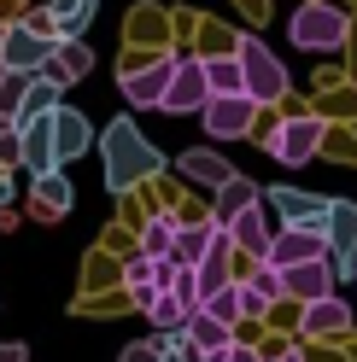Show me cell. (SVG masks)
I'll list each match as a JSON object with an SVG mask.
<instances>
[{"instance_id":"6da1fadb","label":"cell","mask_w":357,"mask_h":362,"mask_svg":"<svg viewBox=\"0 0 357 362\" xmlns=\"http://www.w3.org/2000/svg\"><path fill=\"white\" fill-rule=\"evenodd\" d=\"M100 146H106V187L111 193H129L135 181H147V175H159V146L152 141H141V129L129 123V117H118L106 134H100Z\"/></svg>"},{"instance_id":"7a4b0ae2","label":"cell","mask_w":357,"mask_h":362,"mask_svg":"<svg viewBox=\"0 0 357 362\" xmlns=\"http://www.w3.org/2000/svg\"><path fill=\"white\" fill-rule=\"evenodd\" d=\"M287 35H293V47H305V53H340L351 41L346 0H305V6L287 18Z\"/></svg>"},{"instance_id":"3957f363","label":"cell","mask_w":357,"mask_h":362,"mask_svg":"<svg viewBox=\"0 0 357 362\" xmlns=\"http://www.w3.org/2000/svg\"><path fill=\"white\" fill-rule=\"evenodd\" d=\"M170 76H176V53H164V47H152V53H123V64H118V82H123V100L135 105V111H152L164 100V88H170Z\"/></svg>"},{"instance_id":"277c9868","label":"cell","mask_w":357,"mask_h":362,"mask_svg":"<svg viewBox=\"0 0 357 362\" xmlns=\"http://www.w3.org/2000/svg\"><path fill=\"white\" fill-rule=\"evenodd\" d=\"M234 59H240V94H246L252 105H281L287 100V71H281V59L264 47L258 35H240Z\"/></svg>"},{"instance_id":"5b68a950","label":"cell","mask_w":357,"mask_h":362,"mask_svg":"<svg viewBox=\"0 0 357 362\" xmlns=\"http://www.w3.org/2000/svg\"><path fill=\"white\" fill-rule=\"evenodd\" d=\"M322 141H328V123L317 117V111H287V117L270 129V158H276V164H310V158H317L322 152Z\"/></svg>"},{"instance_id":"8992f818","label":"cell","mask_w":357,"mask_h":362,"mask_svg":"<svg viewBox=\"0 0 357 362\" xmlns=\"http://www.w3.org/2000/svg\"><path fill=\"white\" fill-rule=\"evenodd\" d=\"M205 100H211V82H205V59H176V76H170V88H164V100H159V111H170V117H193V111H205Z\"/></svg>"},{"instance_id":"52a82bcc","label":"cell","mask_w":357,"mask_h":362,"mask_svg":"<svg viewBox=\"0 0 357 362\" xmlns=\"http://www.w3.org/2000/svg\"><path fill=\"white\" fill-rule=\"evenodd\" d=\"M199 117H205L211 141H240V134H252V117H258V105H252L246 94H211Z\"/></svg>"},{"instance_id":"ba28073f","label":"cell","mask_w":357,"mask_h":362,"mask_svg":"<svg viewBox=\"0 0 357 362\" xmlns=\"http://www.w3.org/2000/svg\"><path fill=\"white\" fill-rule=\"evenodd\" d=\"M47 59H53V41L35 35L24 18H18V24L6 30V41H0V71H24V76H35Z\"/></svg>"},{"instance_id":"9c48e42d","label":"cell","mask_w":357,"mask_h":362,"mask_svg":"<svg viewBox=\"0 0 357 362\" xmlns=\"http://www.w3.org/2000/svg\"><path fill=\"white\" fill-rule=\"evenodd\" d=\"M310 257H328L322 228H281V234H270V245H264V257H258V263H270V269H293V263H310Z\"/></svg>"},{"instance_id":"30bf717a","label":"cell","mask_w":357,"mask_h":362,"mask_svg":"<svg viewBox=\"0 0 357 362\" xmlns=\"http://www.w3.org/2000/svg\"><path fill=\"white\" fill-rule=\"evenodd\" d=\"M182 345L193 351V362H217L222 351L234 345V327H229V322H217L211 310H188V322H182Z\"/></svg>"},{"instance_id":"8fae6325","label":"cell","mask_w":357,"mask_h":362,"mask_svg":"<svg viewBox=\"0 0 357 362\" xmlns=\"http://www.w3.org/2000/svg\"><path fill=\"white\" fill-rule=\"evenodd\" d=\"M47 117H53V111H47ZM47 117H24V123H18V164H24L30 175L59 170V158H53V123Z\"/></svg>"},{"instance_id":"7c38bea8","label":"cell","mask_w":357,"mask_h":362,"mask_svg":"<svg viewBox=\"0 0 357 362\" xmlns=\"http://www.w3.org/2000/svg\"><path fill=\"white\" fill-rule=\"evenodd\" d=\"M264 199L281 211L287 228H322V216H328V199L322 193H305V187H270Z\"/></svg>"},{"instance_id":"4fadbf2b","label":"cell","mask_w":357,"mask_h":362,"mask_svg":"<svg viewBox=\"0 0 357 362\" xmlns=\"http://www.w3.org/2000/svg\"><path fill=\"white\" fill-rule=\"evenodd\" d=\"M53 158L59 164H71V158H82L88 146H94V123L82 117V111H71V105H53Z\"/></svg>"},{"instance_id":"5bb4252c","label":"cell","mask_w":357,"mask_h":362,"mask_svg":"<svg viewBox=\"0 0 357 362\" xmlns=\"http://www.w3.org/2000/svg\"><path fill=\"white\" fill-rule=\"evenodd\" d=\"M299 333L305 339H328V333H351V304L340 292H328L317 304H299Z\"/></svg>"},{"instance_id":"9a60e30c","label":"cell","mask_w":357,"mask_h":362,"mask_svg":"<svg viewBox=\"0 0 357 362\" xmlns=\"http://www.w3.org/2000/svg\"><path fill=\"white\" fill-rule=\"evenodd\" d=\"M281 292H287V298H299V304L328 298V292H334V269H328V257H310V263L281 269Z\"/></svg>"},{"instance_id":"2e32d148","label":"cell","mask_w":357,"mask_h":362,"mask_svg":"<svg viewBox=\"0 0 357 362\" xmlns=\"http://www.w3.org/2000/svg\"><path fill=\"white\" fill-rule=\"evenodd\" d=\"M88 71H94V53H88V41H82V35H71V41H53V59L41 64L35 76H53L59 88H71V82H82Z\"/></svg>"},{"instance_id":"e0dca14e","label":"cell","mask_w":357,"mask_h":362,"mask_svg":"<svg viewBox=\"0 0 357 362\" xmlns=\"http://www.w3.org/2000/svg\"><path fill=\"white\" fill-rule=\"evenodd\" d=\"M71 181H64V170H41L35 175V187H30V211L41 216V222H59L64 211H71Z\"/></svg>"},{"instance_id":"ac0fdd59","label":"cell","mask_w":357,"mask_h":362,"mask_svg":"<svg viewBox=\"0 0 357 362\" xmlns=\"http://www.w3.org/2000/svg\"><path fill=\"white\" fill-rule=\"evenodd\" d=\"M322 240H328V252H357V205L351 199H328Z\"/></svg>"},{"instance_id":"d6986e66","label":"cell","mask_w":357,"mask_h":362,"mask_svg":"<svg viewBox=\"0 0 357 362\" xmlns=\"http://www.w3.org/2000/svg\"><path fill=\"white\" fill-rule=\"evenodd\" d=\"M229 228V240H234V252H246L252 263L264 257V245H270V228H264V205H252V211H240V216H229L222 222Z\"/></svg>"},{"instance_id":"ffe728a7","label":"cell","mask_w":357,"mask_h":362,"mask_svg":"<svg viewBox=\"0 0 357 362\" xmlns=\"http://www.w3.org/2000/svg\"><path fill=\"white\" fill-rule=\"evenodd\" d=\"M176 170H182V175L193 181V187H222V181L234 175V170L222 164V158H217L211 146H193V152H182V158H176Z\"/></svg>"},{"instance_id":"44dd1931","label":"cell","mask_w":357,"mask_h":362,"mask_svg":"<svg viewBox=\"0 0 357 362\" xmlns=\"http://www.w3.org/2000/svg\"><path fill=\"white\" fill-rule=\"evenodd\" d=\"M258 199H264V187H258L252 175H229V181L217 187V216H211V222H229V216H240V211H252Z\"/></svg>"},{"instance_id":"7402d4cb","label":"cell","mask_w":357,"mask_h":362,"mask_svg":"<svg viewBox=\"0 0 357 362\" xmlns=\"http://www.w3.org/2000/svg\"><path fill=\"white\" fill-rule=\"evenodd\" d=\"M176 228H182V222H176L170 211H152V216H147V228H141V245H135V252H141V257H170Z\"/></svg>"},{"instance_id":"603a6c76","label":"cell","mask_w":357,"mask_h":362,"mask_svg":"<svg viewBox=\"0 0 357 362\" xmlns=\"http://www.w3.org/2000/svg\"><path fill=\"white\" fill-rule=\"evenodd\" d=\"M199 310H211L217 322H229V327H240V315H246V281L234 275L229 286H217V292H211V298L199 304Z\"/></svg>"},{"instance_id":"cb8c5ba5","label":"cell","mask_w":357,"mask_h":362,"mask_svg":"<svg viewBox=\"0 0 357 362\" xmlns=\"http://www.w3.org/2000/svg\"><path fill=\"white\" fill-rule=\"evenodd\" d=\"M141 315L152 322V333H182V322H188V304H182V298H170V292H152V298L141 304Z\"/></svg>"},{"instance_id":"d4e9b609","label":"cell","mask_w":357,"mask_h":362,"mask_svg":"<svg viewBox=\"0 0 357 362\" xmlns=\"http://www.w3.org/2000/svg\"><path fill=\"white\" fill-rule=\"evenodd\" d=\"M211 228H217V222H182V228H176L170 257H176V263H199V257L211 252Z\"/></svg>"},{"instance_id":"484cf974","label":"cell","mask_w":357,"mask_h":362,"mask_svg":"<svg viewBox=\"0 0 357 362\" xmlns=\"http://www.w3.org/2000/svg\"><path fill=\"white\" fill-rule=\"evenodd\" d=\"M94 6L100 0H53V30H59V41H71V35H82L88 30V18H94Z\"/></svg>"},{"instance_id":"4316f807","label":"cell","mask_w":357,"mask_h":362,"mask_svg":"<svg viewBox=\"0 0 357 362\" xmlns=\"http://www.w3.org/2000/svg\"><path fill=\"white\" fill-rule=\"evenodd\" d=\"M199 59H205L211 94H240V59H234V47L229 53H199Z\"/></svg>"},{"instance_id":"83f0119b","label":"cell","mask_w":357,"mask_h":362,"mask_svg":"<svg viewBox=\"0 0 357 362\" xmlns=\"http://www.w3.org/2000/svg\"><path fill=\"white\" fill-rule=\"evenodd\" d=\"M24 71H0V129H18V111H24Z\"/></svg>"},{"instance_id":"f1b7e54d","label":"cell","mask_w":357,"mask_h":362,"mask_svg":"<svg viewBox=\"0 0 357 362\" xmlns=\"http://www.w3.org/2000/svg\"><path fill=\"white\" fill-rule=\"evenodd\" d=\"M59 94H64V88H59L53 76H30V88H24V111H18V123H24V117H47V111L59 105Z\"/></svg>"},{"instance_id":"f546056e","label":"cell","mask_w":357,"mask_h":362,"mask_svg":"<svg viewBox=\"0 0 357 362\" xmlns=\"http://www.w3.org/2000/svg\"><path fill=\"white\" fill-rule=\"evenodd\" d=\"M129 41H135V47H164V12L159 6H135L129 12Z\"/></svg>"},{"instance_id":"4dcf8cb0","label":"cell","mask_w":357,"mask_h":362,"mask_svg":"<svg viewBox=\"0 0 357 362\" xmlns=\"http://www.w3.org/2000/svg\"><path fill=\"white\" fill-rule=\"evenodd\" d=\"M164 292H170V298H182L188 310H199V304H205V298H199V269H193V263H176Z\"/></svg>"},{"instance_id":"1f68e13d","label":"cell","mask_w":357,"mask_h":362,"mask_svg":"<svg viewBox=\"0 0 357 362\" xmlns=\"http://www.w3.org/2000/svg\"><path fill=\"white\" fill-rule=\"evenodd\" d=\"M147 286H159V281H152V257L135 252V257L123 263V292H147ZM159 292H164V286H159Z\"/></svg>"},{"instance_id":"d6a6232c","label":"cell","mask_w":357,"mask_h":362,"mask_svg":"<svg viewBox=\"0 0 357 362\" xmlns=\"http://www.w3.org/2000/svg\"><path fill=\"white\" fill-rule=\"evenodd\" d=\"M164 351V333H152V339H135V345H123V362H159Z\"/></svg>"},{"instance_id":"836d02e7","label":"cell","mask_w":357,"mask_h":362,"mask_svg":"<svg viewBox=\"0 0 357 362\" xmlns=\"http://www.w3.org/2000/svg\"><path fill=\"white\" fill-rule=\"evenodd\" d=\"M18 164V129H0V170Z\"/></svg>"},{"instance_id":"e575fe53","label":"cell","mask_w":357,"mask_h":362,"mask_svg":"<svg viewBox=\"0 0 357 362\" xmlns=\"http://www.w3.org/2000/svg\"><path fill=\"white\" fill-rule=\"evenodd\" d=\"M217 362H264V351H252V345H229Z\"/></svg>"},{"instance_id":"d590c367","label":"cell","mask_w":357,"mask_h":362,"mask_svg":"<svg viewBox=\"0 0 357 362\" xmlns=\"http://www.w3.org/2000/svg\"><path fill=\"white\" fill-rule=\"evenodd\" d=\"M18 18H24V0H0V30L18 24Z\"/></svg>"},{"instance_id":"8d00e7d4","label":"cell","mask_w":357,"mask_h":362,"mask_svg":"<svg viewBox=\"0 0 357 362\" xmlns=\"http://www.w3.org/2000/svg\"><path fill=\"white\" fill-rule=\"evenodd\" d=\"M0 362H24V345L18 339H0Z\"/></svg>"},{"instance_id":"74e56055","label":"cell","mask_w":357,"mask_h":362,"mask_svg":"<svg viewBox=\"0 0 357 362\" xmlns=\"http://www.w3.org/2000/svg\"><path fill=\"white\" fill-rule=\"evenodd\" d=\"M270 362H305V356H299V351H276Z\"/></svg>"},{"instance_id":"f35d334b","label":"cell","mask_w":357,"mask_h":362,"mask_svg":"<svg viewBox=\"0 0 357 362\" xmlns=\"http://www.w3.org/2000/svg\"><path fill=\"white\" fill-rule=\"evenodd\" d=\"M6 30H12V24H6ZM6 30H0V41H6Z\"/></svg>"},{"instance_id":"ab89813d","label":"cell","mask_w":357,"mask_h":362,"mask_svg":"<svg viewBox=\"0 0 357 362\" xmlns=\"http://www.w3.org/2000/svg\"><path fill=\"white\" fill-rule=\"evenodd\" d=\"M351 281H357V275H351Z\"/></svg>"}]
</instances>
